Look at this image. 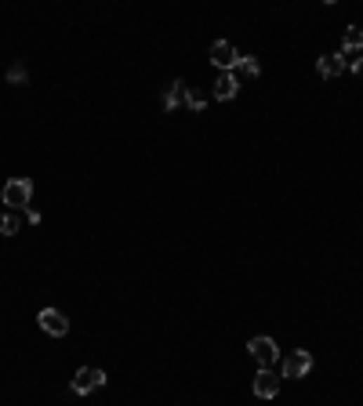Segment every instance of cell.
I'll return each instance as SVG.
<instances>
[{"mask_svg":"<svg viewBox=\"0 0 363 406\" xmlns=\"http://www.w3.org/2000/svg\"><path fill=\"white\" fill-rule=\"evenodd\" d=\"M312 370V356L305 352V349H298V352H291L287 359H284V367H280V377H291V381H298V377H305Z\"/></svg>","mask_w":363,"mask_h":406,"instance_id":"8992f818","label":"cell"},{"mask_svg":"<svg viewBox=\"0 0 363 406\" xmlns=\"http://www.w3.org/2000/svg\"><path fill=\"white\" fill-rule=\"evenodd\" d=\"M237 62H240V55H237V48H232L229 40H215V44H211V66H218L222 73H232Z\"/></svg>","mask_w":363,"mask_h":406,"instance_id":"277c9868","label":"cell"},{"mask_svg":"<svg viewBox=\"0 0 363 406\" xmlns=\"http://www.w3.org/2000/svg\"><path fill=\"white\" fill-rule=\"evenodd\" d=\"M237 91H240V80L232 76V73H222L215 80V98L218 102H232V98H237Z\"/></svg>","mask_w":363,"mask_h":406,"instance_id":"9c48e42d","label":"cell"},{"mask_svg":"<svg viewBox=\"0 0 363 406\" xmlns=\"http://www.w3.org/2000/svg\"><path fill=\"white\" fill-rule=\"evenodd\" d=\"M280 374L276 370H258L254 374V395L258 399H276V392H280Z\"/></svg>","mask_w":363,"mask_h":406,"instance_id":"52a82bcc","label":"cell"},{"mask_svg":"<svg viewBox=\"0 0 363 406\" xmlns=\"http://www.w3.org/2000/svg\"><path fill=\"white\" fill-rule=\"evenodd\" d=\"M345 69H349V62H345V55H341V51H334V55H319V58H316V73H319V76H327V80L341 76Z\"/></svg>","mask_w":363,"mask_h":406,"instance_id":"ba28073f","label":"cell"},{"mask_svg":"<svg viewBox=\"0 0 363 406\" xmlns=\"http://www.w3.org/2000/svg\"><path fill=\"white\" fill-rule=\"evenodd\" d=\"M105 384V370H98V367H80L77 374H73V381H70V388L77 392V395H91V392H98Z\"/></svg>","mask_w":363,"mask_h":406,"instance_id":"3957f363","label":"cell"},{"mask_svg":"<svg viewBox=\"0 0 363 406\" xmlns=\"http://www.w3.org/2000/svg\"><path fill=\"white\" fill-rule=\"evenodd\" d=\"M26 218H29V225H40V222H44V218H40V210H33V207L26 210Z\"/></svg>","mask_w":363,"mask_h":406,"instance_id":"2e32d148","label":"cell"},{"mask_svg":"<svg viewBox=\"0 0 363 406\" xmlns=\"http://www.w3.org/2000/svg\"><path fill=\"white\" fill-rule=\"evenodd\" d=\"M8 83H18V88L26 83V66H22V62H15V66L8 69Z\"/></svg>","mask_w":363,"mask_h":406,"instance_id":"9a60e30c","label":"cell"},{"mask_svg":"<svg viewBox=\"0 0 363 406\" xmlns=\"http://www.w3.org/2000/svg\"><path fill=\"white\" fill-rule=\"evenodd\" d=\"M258 73H262V66H258V58H254V55H244L237 62V69H232V76H237V80H254Z\"/></svg>","mask_w":363,"mask_h":406,"instance_id":"30bf717a","label":"cell"},{"mask_svg":"<svg viewBox=\"0 0 363 406\" xmlns=\"http://www.w3.org/2000/svg\"><path fill=\"white\" fill-rule=\"evenodd\" d=\"M37 323H40V330L51 334V337H66L70 334V319H66V312H58V309H44V312L37 316Z\"/></svg>","mask_w":363,"mask_h":406,"instance_id":"5b68a950","label":"cell"},{"mask_svg":"<svg viewBox=\"0 0 363 406\" xmlns=\"http://www.w3.org/2000/svg\"><path fill=\"white\" fill-rule=\"evenodd\" d=\"M247 352H251V359L258 363V370H272L276 367V359H280V349H276V341L272 337H251L247 341Z\"/></svg>","mask_w":363,"mask_h":406,"instance_id":"7a4b0ae2","label":"cell"},{"mask_svg":"<svg viewBox=\"0 0 363 406\" xmlns=\"http://www.w3.org/2000/svg\"><path fill=\"white\" fill-rule=\"evenodd\" d=\"M356 51H363V29L349 26V29H345V40H341V55H356Z\"/></svg>","mask_w":363,"mask_h":406,"instance_id":"7c38bea8","label":"cell"},{"mask_svg":"<svg viewBox=\"0 0 363 406\" xmlns=\"http://www.w3.org/2000/svg\"><path fill=\"white\" fill-rule=\"evenodd\" d=\"M18 225H22V222H18L15 210H4V215H0V236H15Z\"/></svg>","mask_w":363,"mask_h":406,"instance_id":"4fadbf2b","label":"cell"},{"mask_svg":"<svg viewBox=\"0 0 363 406\" xmlns=\"http://www.w3.org/2000/svg\"><path fill=\"white\" fill-rule=\"evenodd\" d=\"M185 105H189V109H193V113H200L204 105H207V98H204L197 88H189V95H185Z\"/></svg>","mask_w":363,"mask_h":406,"instance_id":"5bb4252c","label":"cell"},{"mask_svg":"<svg viewBox=\"0 0 363 406\" xmlns=\"http://www.w3.org/2000/svg\"><path fill=\"white\" fill-rule=\"evenodd\" d=\"M0 200H4L8 210H29L33 200V182L29 178H11L4 189H0Z\"/></svg>","mask_w":363,"mask_h":406,"instance_id":"6da1fadb","label":"cell"},{"mask_svg":"<svg viewBox=\"0 0 363 406\" xmlns=\"http://www.w3.org/2000/svg\"><path fill=\"white\" fill-rule=\"evenodd\" d=\"M185 95H189V88L182 80H175L167 88V98H164V109H178V105H185Z\"/></svg>","mask_w":363,"mask_h":406,"instance_id":"8fae6325","label":"cell"},{"mask_svg":"<svg viewBox=\"0 0 363 406\" xmlns=\"http://www.w3.org/2000/svg\"><path fill=\"white\" fill-rule=\"evenodd\" d=\"M349 69H352V73H356V76H363V55H359V58H356V62H352V66H349Z\"/></svg>","mask_w":363,"mask_h":406,"instance_id":"e0dca14e","label":"cell"}]
</instances>
